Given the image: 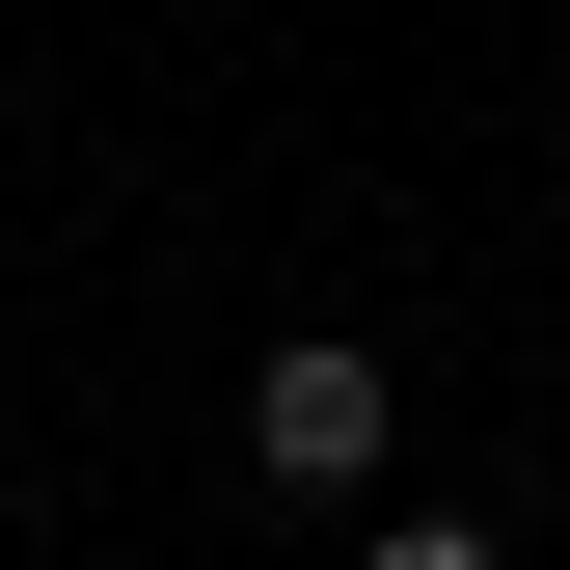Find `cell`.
<instances>
[{"label":"cell","instance_id":"6da1fadb","mask_svg":"<svg viewBox=\"0 0 570 570\" xmlns=\"http://www.w3.org/2000/svg\"><path fill=\"white\" fill-rule=\"evenodd\" d=\"M245 462H272V489H381V353H326V326H299V353L245 381Z\"/></svg>","mask_w":570,"mask_h":570},{"label":"cell","instance_id":"7a4b0ae2","mask_svg":"<svg viewBox=\"0 0 570 570\" xmlns=\"http://www.w3.org/2000/svg\"><path fill=\"white\" fill-rule=\"evenodd\" d=\"M353 570H489V543H462V517H407V543H353Z\"/></svg>","mask_w":570,"mask_h":570}]
</instances>
